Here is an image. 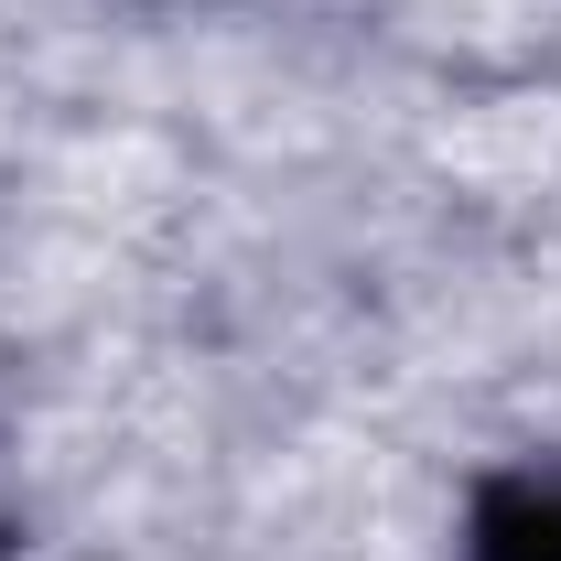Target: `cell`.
I'll return each instance as SVG.
<instances>
[{
  "mask_svg": "<svg viewBox=\"0 0 561 561\" xmlns=\"http://www.w3.org/2000/svg\"><path fill=\"white\" fill-rule=\"evenodd\" d=\"M151 11H184V0H151Z\"/></svg>",
  "mask_w": 561,
  "mask_h": 561,
  "instance_id": "cell-2",
  "label": "cell"
},
{
  "mask_svg": "<svg viewBox=\"0 0 561 561\" xmlns=\"http://www.w3.org/2000/svg\"><path fill=\"white\" fill-rule=\"evenodd\" d=\"M465 561H561V454L507 465V476H486V486H476Z\"/></svg>",
  "mask_w": 561,
  "mask_h": 561,
  "instance_id": "cell-1",
  "label": "cell"
}]
</instances>
